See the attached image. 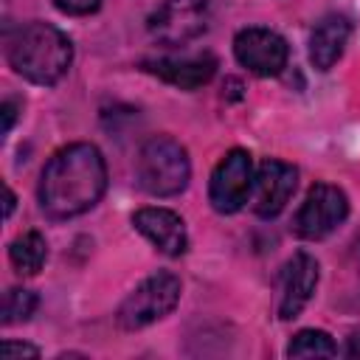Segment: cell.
<instances>
[{"label":"cell","mask_w":360,"mask_h":360,"mask_svg":"<svg viewBox=\"0 0 360 360\" xmlns=\"http://www.w3.org/2000/svg\"><path fill=\"white\" fill-rule=\"evenodd\" d=\"M318 262L298 250L281 270V298H278V318L290 321L295 318L312 298L315 287H318Z\"/></svg>","instance_id":"obj_9"},{"label":"cell","mask_w":360,"mask_h":360,"mask_svg":"<svg viewBox=\"0 0 360 360\" xmlns=\"http://www.w3.org/2000/svg\"><path fill=\"white\" fill-rule=\"evenodd\" d=\"M132 225L166 256H183L188 250L186 222L169 208H141L135 211Z\"/></svg>","instance_id":"obj_10"},{"label":"cell","mask_w":360,"mask_h":360,"mask_svg":"<svg viewBox=\"0 0 360 360\" xmlns=\"http://www.w3.org/2000/svg\"><path fill=\"white\" fill-rule=\"evenodd\" d=\"M14 202H17V200H14V194H11V188L6 186V217H11V211H14Z\"/></svg>","instance_id":"obj_21"},{"label":"cell","mask_w":360,"mask_h":360,"mask_svg":"<svg viewBox=\"0 0 360 360\" xmlns=\"http://www.w3.org/2000/svg\"><path fill=\"white\" fill-rule=\"evenodd\" d=\"M37 295L31 290H22V287H14L6 292V304H3V323H20V321H28L37 309Z\"/></svg>","instance_id":"obj_15"},{"label":"cell","mask_w":360,"mask_h":360,"mask_svg":"<svg viewBox=\"0 0 360 360\" xmlns=\"http://www.w3.org/2000/svg\"><path fill=\"white\" fill-rule=\"evenodd\" d=\"M53 6L65 14H76V17H84V14H93L101 0H53Z\"/></svg>","instance_id":"obj_17"},{"label":"cell","mask_w":360,"mask_h":360,"mask_svg":"<svg viewBox=\"0 0 360 360\" xmlns=\"http://www.w3.org/2000/svg\"><path fill=\"white\" fill-rule=\"evenodd\" d=\"M138 186L152 197H174L188 186V152L169 135H152L138 152Z\"/></svg>","instance_id":"obj_3"},{"label":"cell","mask_w":360,"mask_h":360,"mask_svg":"<svg viewBox=\"0 0 360 360\" xmlns=\"http://www.w3.org/2000/svg\"><path fill=\"white\" fill-rule=\"evenodd\" d=\"M8 259H11V264L17 267V273H22V276L39 273L42 264H45V259H48V245H45L42 233L25 231L22 236H17V239L8 245Z\"/></svg>","instance_id":"obj_13"},{"label":"cell","mask_w":360,"mask_h":360,"mask_svg":"<svg viewBox=\"0 0 360 360\" xmlns=\"http://www.w3.org/2000/svg\"><path fill=\"white\" fill-rule=\"evenodd\" d=\"M208 0H166L163 3V11L155 17L158 25H166V22H174L180 17H188V14H197Z\"/></svg>","instance_id":"obj_16"},{"label":"cell","mask_w":360,"mask_h":360,"mask_svg":"<svg viewBox=\"0 0 360 360\" xmlns=\"http://www.w3.org/2000/svg\"><path fill=\"white\" fill-rule=\"evenodd\" d=\"M287 42L270 28H242L233 37V56L256 76H278L287 68Z\"/></svg>","instance_id":"obj_7"},{"label":"cell","mask_w":360,"mask_h":360,"mask_svg":"<svg viewBox=\"0 0 360 360\" xmlns=\"http://www.w3.org/2000/svg\"><path fill=\"white\" fill-rule=\"evenodd\" d=\"M253 160H250V152L245 149H231L219 163L217 169L211 172V183H208V200L214 205V211L219 214H236L250 191H253Z\"/></svg>","instance_id":"obj_5"},{"label":"cell","mask_w":360,"mask_h":360,"mask_svg":"<svg viewBox=\"0 0 360 360\" xmlns=\"http://www.w3.org/2000/svg\"><path fill=\"white\" fill-rule=\"evenodd\" d=\"M346 354H349V357H360V335H352V338H349Z\"/></svg>","instance_id":"obj_20"},{"label":"cell","mask_w":360,"mask_h":360,"mask_svg":"<svg viewBox=\"0 0 360 360\" xmlns=\"http://www.w3.org/2000/svg\"><path fill=\"white\" fill-rule=\"evenodd\" d=\"M180 301V278L169 270H160L143 278L118 307V326L121 329H143L160 318H166Z\"/></svg>","instance_id":"obj_4"},{"label":"cell","mask_w":360,"mask_h":360,"mask_svg":"<svg viewBox=\"0 0 360 360\" xmlns=\"http://www.w3.org/2000/svg\"><path fill=\"white\" fill-rule=\"evenodd\" d=\"M298 186V172L284 163V160H264L256 172V197H253V211L262 219H273L284 211L290 202L292 191Z\"/></svg>","instance_id":"obj_8"},{"label":"cell","mask_w":360,"mask_h":360,"mask_svg":"<svg viewBox=\"0 0 360 360\" xmlns=\"http://www.w3.org/2000/svg\"><path fill=\"white\" fill-rule=\"evenodd\" d=\"M6 59L14 73L48 87L68 73L73 62V45L68 34L51 22H25L6 39Z\"/></svg>","instance_id":"obj_2"},{"label":"cell","mask_w":360,"mask_h":360,"mask_svg":"<svg viewBox=\"0 0 360 360\" xmlns=\"http://www.w3.org/2000/svg\"><path fill=\"white\" fill-rule=\"evenodd\" d=\"M349 34H352V22L343 14H326L309 34V62L318 70H329L343 56Z\"/></svg>","instance_id":"obj_12"},{"label":"cell","mask_w":360,"mask_h":360,"mask_svg":"<svg viewBox=\"0 0 360 360\" xmlns=\"http://www.w3.org/2000/svg\"><path fill=\"white\" fill-rule=\"evenodd\" d=\"M287 354L290 357H335L338 354V346L335 340L321 332V329H301L290 346H287Z\"/></svg>","instance_id":"obj_14"},{"label":"cell","mask_w":360,"mask_h":360,"mask_svg":"<svg viewBox=\"0 0 360 360\" xmlns=\"http://www.w3.org/2000/svg\"><path fill=\"white\" fill-rule=\"evenodd\" d=\"M3 360H17V357H39V349L31 343H17V340H6L0 349Z\"/></svg>","instance_id":"obj_18"},{"label":"cell","mask_w":360,"mask_h":360,"mask_svg":"<svg viewBox=\"0 0 360 360\" xmlns=\"http://www.w3.org/2000/svg\"><path fill=\"white\" fill-rule=\"evenodd\" d=\"M0 112H3V135H6V132L14 127V118H17V104H14V101H3Z\"/></svg>","instance_id":"obj_19"},{"label":"cell","mask_w":360,"mask_h":360,"mask_svg":"<svg viewBox=\"0 0 360 360\" xmlns=\"http://www.w3.org/2000/svg\"><path fill=\"white\" fill-rule=\"evenodd\" d=\"M346 217H349L346 194L332 183H315L307 191V200L301 202L292 228L301 239H323L338 225H343Z\"/></svg>","instance_id":"obj_6"},{"label":"cell","mask_w":360,"mask_h":360,"mask_svg":"<svg viewBox=\"0 0 360 360\" xmlns=\"http://www.w3.org/2000/svg\"><path fill=\"white\" fill-rule=\"evenodd\" d=\"M107 188V163L93 143L62 146L42 169L37 197L51 219H70L90 211Z\"/></svg>","instance_id":"obj_1"},{"label":"cell","mask_w":360,"mask_h":360,"mask_svg":"<svg viewBox=\"0 0 360 360\" xmlns=\"http://www.w3.org/2000/svg\"><path fill=\"white\" fill-rule=\"evenodd\" d=\"M143 70L155 73L158 79L180 87V90H197L211 82L217 70V59L208 53L197 56H166V59H146Z\"/></svg>","instance_id":"obj_11"}]
</instances>
